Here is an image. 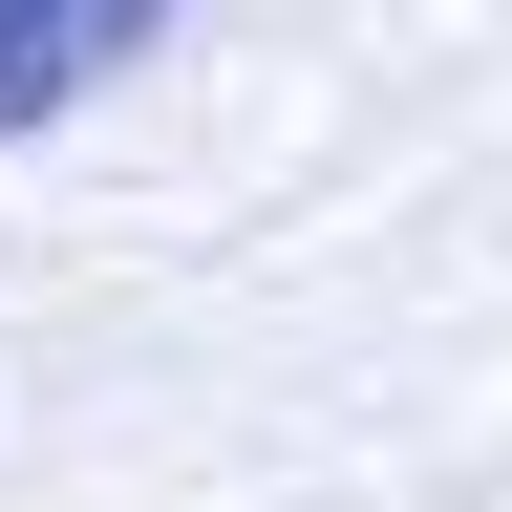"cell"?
Returning a JSON list of instances; mask_svg holds the SVG:
<instances>
[{"mask_svg": "<svg viewBox=\"0 0 512 512\" xmlns=\"http://www.w3.org/2000/svg\"><path fill=\"white\" fill-rule=\"evenodd\" d=\"M150 22H192V0H0V150H22V128H64Z\"/></svg>", "mask_w": 512, "mask_h": 512, "instance_id": "1", "label": "cell"}]
</instances>
